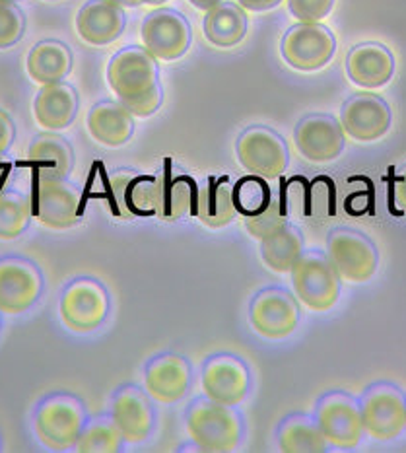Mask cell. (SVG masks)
Instances as JSON below:
<instances>
[{
	"instance_id": "obj_24",
	"label": "cell",
	"mask_w": 406,
	"mask_h": 453,
	"mask_svg": "<svg viewBox=\"0 0 406 453\" xmlns=\"http://www.w3.org/2000/svg\"><path fill=\"white\" fill-rule=\"evenodd\" d=\"M346 73L360 88H381L395 74V58L381 43L356 45L346 58Z\"/></svg>"
},
{
	"instance_id": "obj_14",
	"label": "cell",
	"mask_w": 406,
	"mask_h": 453,
	"mask_svg": "<svg viewBox=\"0 0 406 453\" xmlns=\"http://www.w3.org/2000/svg\"><path fill=\"white\" fill-rule=\"evenodd\" d=\"M302 318L298 298L288 290L269 287L251 302L249 319L253 329L264 339H286L298 327Z\"/></svg>"
},
{
	"instance_id": "obj_4",
	"label": "cell",
	"mask_w": 406,
	"mask_h": 453,
	"mask_svg": "<svg viewBox=\"0 0 406 453\" xmlns=\"http://www.w3.org/2000/svg\"><path fill=\"white\" fill-rule=\"evenodd\" d=\"M292 287L303 305L313 311L334 308L341 294V277L334 271L329 255L307 251L292 267Z\"/></svg>"
},
{
	"instance_id": "obj_6",
	"label": "cell",
	"mask_w": 406,
	"mask_h": 453,
	"mask_svg": "<svg viewBox=\"0 0 406 453\" xmlns=\"http://www.w3.org/2000/svg\"><path fill=\"white\" fill-rule=\"evenodd\" d=\"M43 274L34 261L22 255L0 257V311L19 315L32 310L42 298Z\"/></svg>"
},
{
	"instance_id": "obj_34",
	"label": "cell",
	"mask_w": 406,
	"mask_h": 453,
	"mask_svg": "<svg viewBox=\"0 0 406 453\" xmlns=\"http://www.w3.org/2000/svg\"><path fill=\"white\" fill-rule=\"evenodd\" d=\"M123 444L125 440L113 425V420L100 418L94 420L92 425H86L74 449L78 453H117L123 449Z\"/></svg>"
},
{
	"instance_id": "obj_11",
	"label": "cell",
	"mask_w": 406,
	"mask_h": 453,
	"mask_svg": "<svg viewBox=\"0 0 406 453\" xmlns=\"http://www.w3.org/2000/svg\"><path fill=\"white\" fill-rule=\"evenodd\" d=\"M326 255L344 282H368L378 271L379 255L365 235L354 230H334L326 240Z\"/></svg>"
},
{
	"instance_id": "obj_3",
	"label": "cell",
	"mask_w": 406,
	"mask_h": 453,
	"mask_svg": "<svg viewBox=\"0 0 406 453\" xmlns=\"http://www.w3.org/2000/svg\"><path fill=\"white\" fill-rule=\"evenodd\" d=\"M34 428L45 448L53 451L73 449L86 428L82 401L68 393H53L45 397L35 407Z\"/></svg>"
},
{
	"instance_id": "obj_8",
	"label": "cell",
	"mask_w": 406,
	"mask_h": 453,
	"mask_svg": "<svg viewBox=\"0 0 406 453\" xmlns=\"http://www.w3.org/2000/svg\"><path fill=\"white\" fill-rule=\"evenodd\" d=\"M34 219L51 230H66L78 224L84 212L82 193L66 180L32 183Z\"/></svg>"
},
{
	"instance_id": "obj_16",
	"label": "cell",
	"mask_w": 406,
	"mask_h": 453,
	"mask_svg": "<svg viewBox=\"0 0 406 453\" xmlns=\"http://www.w3.org/2000/svg\"><path fill=\"white\" fill-rule=\"evenodd\" d=\"M341 125L354 141H379L391 129V110L379 96L356 94L342 105Z\"/></svg>"
},
{
	"instance_id": "obj_7",
	"label": "cell",
	"mask_w": 406,
	"mask_h": 453,
	"mask_svg": "<svg viewBox=\"0 0 406 453\" xmlns=\"http://www.w3.org/2000/svg\"><path fill=\"white\" fill-rule=\"evenodd\" d=\"M280 51L284 61L295 71L315 73L333 61L336 37L329 27L315 24H295L282 37Z\"/></svg>"
},
{
	"instance_id": "obj_40",
	"label": "cell",
	"mask_w": 406,
	"mask_h": 453,
	"mask_svg": "<svg viewBox=\"0 0 406 453\" xmlns=\"http://www.w3.org/2000/svg\"><path fill=\"white\" fill-rule=\"evenodd\" d=\"M282 3V0H240V6L249 12H266Z\"/></svg>"
},
{
	"instance_id": "obj_23",
	"label": "cell",
	"mask_w": 406,
	"mask_h": 453,
	"mask_svg": "<svg viewBox=\"0 0 406 453\" xmlns=\"http://www.w3.org/2000/svg\"><path fill=\"white\" fill-rule=\"evenodd\" d=\"M126 18L121 6L109 0H90L76 16V29L86 43L103 47L121 37Z\"/></svg>"
},
{
	"instance_id": "obj_17",
	"label": "cell",
	"mask_w": 406,
	"mask_h": 453,
	"mask_svg": "<svg viewBox=\"0 0 406 453\" xmlns=\"http://www.w3.org/2000/svg\"><path fill=\"white\" fill-rule=\"evenodd\" d=\"M298 152L307 162L326 164L344 150V129L333 115H310L298 123L294 131Z\"/></svg>"
},
{
	"instance_id": "obj_28",
	"label": "cell",
	"mask_w": 406,
	"mask_h": 453,
	"mask_svg": "<svg viewBox=\"0 0 406 453\" xmlns=\"http://www.w3.org/2000/svg\"><path fill=\"white\" fill-rule=\"evenodd\" d=\"M26 71L34 82L42 86L63 82L73 71V51L61 42L47 39L27 53Z\"/></svg>"
},
{
	"instance_id": "obj_18",
	"label": "cell",
	"mask_w": 406,
	"mask_h": 453,
	"mask_svg": "<svg viewBox=\"0 0 406 453\" xmlns=\"http://www.w3.org/2000/svg\"><path fill=\"white\" fill-rule=\"evenodd\" d=\"M193 370L187 358L180 354H160L146 366L144 386L148 395L164 405L181 401L191 388Z\"/></svg>"
},
{
	"instance_id": "obj_41",
	"label": "cell",
	"mask_w": 406,
	"mask_h": 453,
	"mask_svg": "<svg viewBox=\"0 0 406 453\" xmlns=\"http://www.w3.org/2000/svg\"><path fill=\"white\" fill-rule=\"evenodd\" d=\"M12 170H14V164L6 160L4 156L0 157V191L6 189L10 185V180H12Z\"/></svg>"
},
{
	"instance_id": "obj_37",
	"label": "cell",
	"mask_w": 406,
	"mask_h": 453,
	"mask_svg": "<svg viewBox=\"0 0 406 453\" xmlns=\"http://www.w3.org/2000/svg\"><path fill=\"white\" fill-rule=\"evenodd\" d=\"M334 0H288L290 14L303 24L321 22L331 14Z\"/></svg>"
},
{
	"instance_id": "obj_47",
	"label": "cell",
	"mask_w": 406,
	"mask_h": 453,
	"mask_svg": "<svg viewBox=\"0 0 406 453\" xmlns=\"http://www.w3.org/2000/svg\"><path fill=\"white\" fill-rule=\"evenodd\" d=\"M10 3H18V0H10Z\"/></svg>"
},
{
	"instance_id": "obj_42",
	"label": "cell",
	"mask_w": 406,
	"mask_h": 453,
	"mask_svg": "<svg viewBox=\"0 0 406 453\" xmlns=\"http://www.w3.org/2000/svg\"><path fill=\"white\" fill-rule=\"evenodd\" d=\"M189 3H191L195 8H199V10H204V12H208V10H212L214 6L220 4L222 0H189Z\"/></svg>"
},
{
	"instance_id": "obj_20",
	"label": "cell",
	"mask_w": 406,
	"mask_h": 453,
	"mask_svg": "<svg viewBox=\"0 0 406 453\" xmlns=\"http://www.w3.org/2000/svg\"><path fill=\"white\" fill-rule=\"evenodd\" d=\"M154 183L156 175L134 172H119L107 185V199L111 212L119 219L154 216Z\"/></svg>"
},
{
	"instance_id": "obj_10",
	"label": "cell",
	"mask_w": 406,
	"mask_h": 453,
	"mask_svg": "<svg viewBox=\"0 0 406 453\" xmlns=\"http://www.w3.org/2000/svg\"><path fill=\"white\" fill-rule=\"evenodd\" d=\"M237 160L247 172L261 175L264 180L280 177L290 164V152L284 139L266 127H251L235 144Z\"/></svg>"
},
{
	"instance_id": "obj_32",
	"label": "cell",
	"mask_w": 406,
	"mask_h": 453,
	"mask_svg": "<svg viewBox=\"0 0 406 453\" xmlns=\"http://www.w3.org/2000/svg\"><path fill=\"white\" fill-rule=\"evenodd\" d=\"M279 449L284 453H323L329 449V444L315 420L290 417L279 430Z\"/></svg>"
},
{
	"instance_id": "obj_45",
	"label": "cell",
	"mask_w": 406,
	"mask_h": 453,
	"mask_svg": "<svg viewBox=\"0 0 406 453\" xmlns=\"http://www.w3.org/2000/svg\"><path fill=\"white\" fill-rule=\"evenodd\" d=\"M0 327H3V311H0Z\"/></svg>"
},
{
	"instance_id": "obj_27",
	"label": "cell",
	"mask_w": 406,
	"mask_h": 453,
	"mask_svg": "<svg viewBox=\"0 0 406 453\" xmlns=\"http://www.w3.org/2000/svg\"><path fill=\"white\" fill-rule=\"evenodd\" d=\"M195 214L206 228H226L235 219L234 185L226 175H211L206 183L199 187Z\"/></svg>"
},
{
	"instance_id": "obj_33",
	"label": "cell",
	"mask_w": 406,
	"mask_h": 453,
	"mask_svg": "<svg viewBox=\"0 0 406 453\" xmlns=\"http://www.w3.org/2000/svg\"><path fill=\"white\" fill-rule=\"evenodd\" d=\"M272 199V191L269 187V180L261 175L249 173L241 177L240 181L234 185V203L235 211L241 216H257L269 206Z\"/></svg>"
},
{
	"instance_id": "obj_39",
	"label": "cell",
	"mask_w": 406,
	"mask_h": 453,
	"mask_svg": "<svg viewBox=\"0 0 406 453\" xmlns=\"http://www.w3.org/2000/svg\"><path fill=\"white\" fill-rule=\"evenodd\" d=\"M393 203L399 206L402 212H406V170L393 180Z\"/></svg>"
},
{
	"instance_id": "obj_5",
	"label": "cell",
	"mask_w": 406,
	"mask_h": 453,
	"mask_svg": "<svg viewBox=\"0 0 406 453\" xmlns=\"http://www.w3.org/2000/svg\"><path fill=\"white\" fill-rule=\"evenodd\" d=\"M58 313L71 331L92 333L107 319L109 294L100 280L76 279L63 290Z\"/></svg>"
},
{
	"instance_id": "obj_46",
	"label": "cell",
	"mask_w": 406,
	"mask_h": 453,
	"mask_svg": "<svg viewBox=\"0 0 406 453\" xmlns=\"http://www.w3.org/2000/svg\"><path fill=\"white\" fill-rule=\"evenodd\" d=\"M0 448H3V438H0Z\"/></svg>"
},
{
	"instance_id": "obj_38",
	"label": "cell",
	"mask_w": 406,
	"mask_h": 453,
	"mask_svg": "<svg viewBox=\"0 0 406 453\" xmlns=\"http://www.w3.org/2000/svg\"><path fill=\"white\" fill-rule=\"evenodd\" d=\"M16 139V127L12 117H10L4 110H0V157L6 156L8 150L12 149Z\"/></svg>"
},
{
	"instance_id": "obj_44",
	"label": "cell",
	"mask_w": 406,
	"mask_h": 453,
	"mask_svg": "<svg viewBox=\"0 0 406 453\" xmlns=\"http://www.w3.org/2000/svg\"><path fill=\"white\" fill-rule=\"evenodd\" d=\"M142 4H164L167 0H141Z\"/></svg>"
},
{
	"instance_id": "obj_21",
	"label": "cell",
	"mask_w": 406,
	"mask_h": 453,
	"mask_svg": "<svg viewBox=\"0 0 406 453\" xmlns=\"http://www.w3.org/2000/svg\"><path fill=\"white\" fill-rule=\"evenodd\" d=\"M111 420L126 444H142L152 434L156 415L148 391L128 386L113 399Z\"/></svg>"
},
{
	"instance_id": "obj_36",
	"label": "cell",
	"mask_w": 406,
	"mask_h": 453,
	"mask_svg": "<svg viewBox=\"0 0 406 453\" xmlns=\"http://www.w3.org/2000/svg\"><path fill=\"white\" fill-rule=\"evenodd\" d=\"M26 32V16L16 3L0 0V49L16 45Z\"/></svg>"
},
{
	"instance_id": "obj_26",
	"label": "cell",
	"mask_w": 406,
	"mask_h": 453,
	"mask_svg": "<svg viewBox=\"0 0 406 453\" xmlns=\"http://www.w3.org/2000/svg\"><path fill=\"white\" fill-rule=\"evenodd\" d=\"M88 131L107 149H119L134 134V115L121 102H100L88 113Z\"/></svg>"
},
{
	"instance_id": "obj_2",
	"label": "cell",
	"mask_w": 406,
	"mask_h": 453,
	"mask_svg": "<svg viewBox=\"0 0 406 453\" xmlns=\"http://www.w3.org/2000/svg\"><path fill=\"white\" fill-rule=\"evenodd\" d=\"M187 432L201 451L227 453L240 446L243 422L232 407L208 397L195 401L187 412Z\"/></svg>"
},
{
	"instance_id": "obj_43",
	"label": "cell",
	"mask_w": 406,
	"mask_h": 453,
	"mask_svg": "<svg viewBox=\"0 0 406 453\" xmlns=\"http://www.w3.org/2000/svg\"><path fill=\"white\" fill-rule=\"evenodd\" d=\"M109 3H113L121 8H136L138 4H142L141 0H109Z\"/></svg>"
},
{
	"instance_id": "obj_9",
	"label": "cell",
	"mask_w": 406,
	"mask_h": 453,
	"mask_svg": "<svg viewBox=\"0 0 406 453\" xmlns=\"http://www.w3.org/2000/svg\"><path fill=\"white\" fill-rule=\"evenodd\" d=\"M315 422L326 444L339 449H354L362 441L364 422L360 405L346 393H326L315 409Z\"/></svg>"
},
{
	"instance_id": "obj_25",
	"label": "cell",
	"mask_w": 406,
	"mask_h": 453,
	"mask_svg": "<svg viewBox=\"0 0 406 453\" xmlns=\"http://www.w3.org/2000/svg\"><path fill=\"white\" fill-rule=\"evenodd\" d=\"M78 111V94L71 84H45L34 100L37 125L45 131H63L74 121Z\"/></svg>"
},
{
	"instance_id": "obj_22",
	"label": "cell",
	"mask_w": 406,
	"mask_h": 453,
	"mask_svg": "<svg viewBox=\"0 0 406 453\" xmlns=\"http://www.w3.org/2000/svg\"><path fill=\"white\" fill-rule=\"evenodd\" d=\"M26 165L32 170V183L66 180L74 167L73 146L53 131L37 134L29 144Z\"/></svg>"
},
{
	"instance_id": "obj_35",
	"label": "cell",
	"mask_w": 406,
	"mask_h": 453,
	"mask_svg": "<svg viewBox=\"0 0 406 453\" xmlns=\"http://www.w3.org/2000/svg\"><path fill=\"white\" fill-rule=\"evenodd\" d=\"M288 224V211H286V203L282 201V196H274L269 203V206L263 212L257 216H247L245 219V230L249 235H253L255 240H264L269 238L271 234L276 230H280L282 226Z\"/></svg>"
},
{
	"instance_id": "obj_12",
	"label": "cell",
	"mask_w": 406,
	"mask_h": 453,
	"mask_svg": "<svg viewBox=\"0 0 406 453\" xmlns=\"http://www.w3.org/2000/svg\"><path fill=\"white\" fill-rule=\"evenodd\" d=\"M364 432L378 441L397 438L406 426V399L391 383H378L362 399Z\"/></svg>"
},
{
	"instance_id": "obj_30",
	"label": "cell",
	"mask_w": 406,
	"mask_h": 453,
	"mask_svg": "<svg viewBox=\"0 0 406 453\" xmlns=\"http://www.w3.org/2000/svg\"><path fill=\"white\" fill-rule=\"evenodd\" d=\"M303 253V235L292 224L282 226L261 242L263 263L274 273H290Z\"/></svg>"
},
{
	"instance_id": "obj_15",
	"label": "cell",
	"mask_w": 406,
	"mask_h": 453,
	"mask_svg": "<svg viewBox=\"0 0 406 453\" xmlns=\"http://www.w3.org/2000/svg\"><path fill=\"white\" fill-rule=\"evenodd\" d=\"M201 380L204 395L227 407L240 405L251 388L249 368L234 354H218L206 360Z\"/></svg>"
},
{
	"instance_id": "obj_19",
	"label": "cell",
	"mask_w": 406,
	"mask_h": 453,
	"mask_svg": "<svg viewBox=\"0 0 406 453\" xmlns=\"http://www.w3.org/2000/svg\"><path fill=\"white\" fill-rule=\"evenodd\" d=\"M199 199V185L187 173H177L172 165L156 173L154 183V216L162 222L181 220L185 214L196 209Z\"/></svg>"
},
{
	"instance_id": "obj_1",
	"label": "cell",
	"mask_w": 406,
	"mask_h": 453,
	"mask_svg": "<svg viewBox=\"0 0 406 453\" xmlns=\"http://www.w3.org/2000/svg\"><path fill=\"white\" fill-rule=\"evenodd\" d=\"M157 58L146 47H125L107 66V82L134 117L154 115L164 102V90L157 73Z\"/></svg>"
},
{
	"instance_id": "obj_29",
	"label": "cell",
	"mask_w": 406,
	"mask_h": 453,
	"mask_svg": "<svg viewBox=\"0 0 406 453\" xmlns=\"http://www.w3.org/2000/svg\"><path fill=\"white\" fill-rule=\"evenodd\" d=\"M204 35L216 47H235L247 34V16L241 6L220 3L204 16Z\"/></svg>"
},
{
	"instance_id": "obj_13",
	"label": "cell",
	"mask_w": 406,
	"mask_h": 453,
	"mask_svg": "<svg viewBox=\"0 0 406 453\" xmlns=\"http://www.w3.org/2000/svg\"><path fill=\"white\" fill-rule=\"evenodd\" d=\"M146 51L157 61H175L191 47V26L173 8H157L148 14L141 29Z\"/></svg>"
},
{
	"instance_id": "obj_31",
	"label": "cell",
	"mask_w": 406,
	"mask_h": 453,
	"mask_svg": "<svg viewBox=\"0 0 406 453\" xmlns=\"http://www.w3.org/2000/svg\"><path fill=\"white\" fill-rule=\"evenodd\" d=\"M32 219V193L18 189L14 185L0 191V240L10 242L19 238Z\"/></svg>"
}]
</instances>
